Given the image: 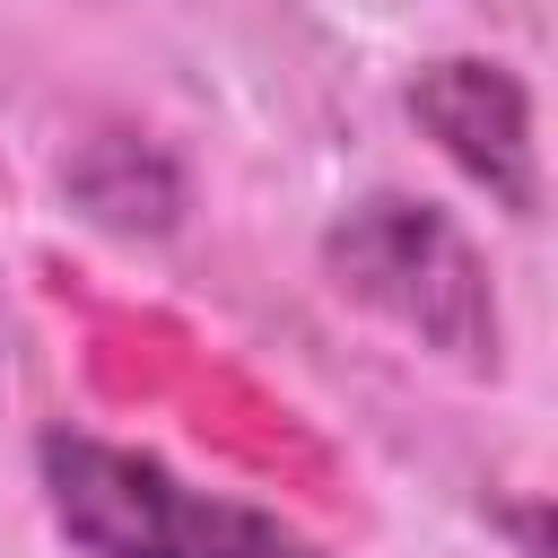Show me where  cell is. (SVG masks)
<instances>
[{
    "label": "cell",
    "instance_id": "cell-1",
    "mask_svg": "<svg viewBox=\"0 0 558 558\" xmlns=\"http://www.w3.org/2000/svg\"><path fill=\"white\" fill-rule=\"evenodd\" d=\"M35 480H44L52 532L78 558H323L296 523L244 497L192 488L174 462L87 427H52L35 445Z\"/></svg>",
    "mask_w": 558,
    "mask_h": 558
},
{
    "label": "cell",
    "instance_id": "cell-2",
    "mask_svg": "<svg viewBox=\"0 0 558 558\" xmlns=\"http://www.w3.org/2000/svg\"><path fill=\"white\" fill-rule=\"evenodd\" d=\"M323 262H331L340 296H357L366 314H384L418 349H436V357H453L471 375L497 366V349H506L497 288H488L480 244L445 209L401 201V192H375V201H357V209L331 218Z\"/></svg>",
    "mask_w": 558,
    "mask_h": 558
},
{
    "label": "cell",
    "instance_id": "cell-3",
    "mask_svg": "<svg viewBox=\"0 0 558 558\" xmlns=\"http://www.w3.org/2000/svg\"><path fill=\"white\" fill-rule=\"evenodd\" d=\"M410 113L418 131L514 218L541 209V140H532V96L506 61H480V52H453V61H427L410 78Z\"/></svg>",
    "mask_w": 558,
    "mask_h": 558
}]
</instances>
